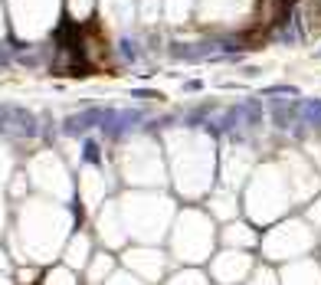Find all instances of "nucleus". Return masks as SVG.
<instances>
[{"label":"nucleus","mask_w":321,"mask_h":285,"mask_svg":"<svg viewBox=\"0 0 321 285\" xmlns=\"http://www.w3.org/2000/svg\"><path fill=\"white\" fill-rule=\"evenodd\" d=\"M305 118L312 121V125H321V98H318V102H308V105H305Z\"/></svg>","instance_id":"f257e3e1"}]
</instances>
